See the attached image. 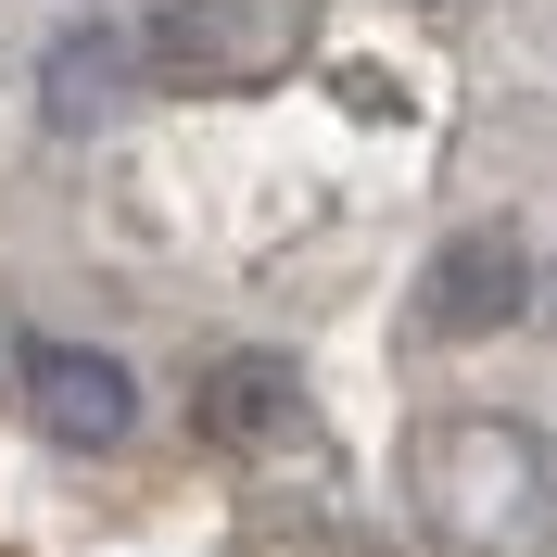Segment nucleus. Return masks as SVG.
<instances>
[{
	"instance_id": "nucleus-5",
	"label": "nucleus",
	"mask_w": 557,
	"mask_h": 557,
	"mask_svg": "<svg viewBox=\"0 0 557 557\" xmlns=\"http://www.w3.org/2000/svg\"><path fill=\"white\" fill-rule=\"evenodd\" d=\"M203 431L242 444V456L292 444V431H305V368H292V355H228V368H203Z\"/></svg>"
},
{
	"instance_id": "nucleus-4",
	"label": "nucleus",
	"mask_w": 557,
	"mask_h": 557,
	"mask_svg": "<svg viewBox=\"0 0 557 557\" xmlns=\"http://www.w3.org/2000/svg\"><path fill=\"white\" fill-rule=\"evenodd\" d=\"M520 305H532L520 228H456V242L418 267V330H431V343H482V330H507Z\"/></svg>"
},
{
	"instance_id": "nucleus-2",
	"label": "nucleus",
	"mask_w": 557,
	"mask_h": 557,
	"mask_svg": "<svg viewBox=\"0 0 557 557\" xmlns=\"http://www.w3.org/2000/svg\"><path fill=\"white\" fill-rule=\"evenodd\" d=\"M292 51H305V0H165L139 38L165 89H267Z\"/></svg>"
},
{
	"instance_id": "nucleus-6",
	"label": "nucleus",
	"mask_w": 557,
	"mask_h": 557,
	"mask_svg": "<svg viewBox=\"0 0 557 557\" xmlns=\"http://www.w3.org/2000/svg\"><path fill=\"white\" fill-rule=\"evenodd\" d=\"M127 76H152V64H139V38H127V26H76L64 51H51V127H102Z\"/></svg>"
},
{
	"instance_id": "nucleus-1",
	"label": "nucleus",
	"mask_w": 557,
	"mask_h": 557,
	"mask_svg": "<svg viewBox=\"0 0 557 557\" xmlns=\"http://www.w3.org/2000/svg\"><path fill=\"white\" fill-rule=\"evenodd\" d=\"M418 532L456 557H557V431L507 406H456L406 444Z\"/></svg>"
},
{
	"instance_id": "nucleus-3",
	"label": "nucleus",
	"mask_w": 557,
	"mask_h": 557,
	"mask_svg": "<svg viewBox=\"0 0 557 557\" xmlns=\"http://www.w3.org/2000/svg\"><path fill=\"white\" fill-rule=\"evenodd\" d=\"M13 393H26V418L51 444H76V456H102V444L139 431V381L114 355H89V343H26L13 355Z\"/></svg>"
}]
</instances>
